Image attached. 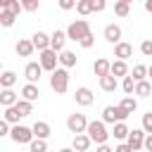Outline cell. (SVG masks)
I'll list each match as a JSON object with an SVG mask.
<instances>
[{"label":"cell","instance_id":"6da1fadb","mask_svg":"<svg viewBox=\"0 0 152 152\" xmlns=\"http://www.w3.org/2000/svg\"><path fill=\"white\" fill-rule=\"evenodd\" d=\"M86 133H88V138H90L95 145H107V138L112 135V133L107 131V124H104V121H90Z\"/></svg>","mask_w":152,"mask_h":152},{"label":"cell","instance_id":"7a4b0ae2","mask_svg":"<svg viewBox=\"0 0 152 152\" xmlns=\"http://www.w3.org/2000/svg\"><path fill=\"white\" fill-rule=\"evenodd\" d=\"M88 33H90V24H88L86 19H76V21H71L69 28H66V38H69V40H76V43H81Z\"/></svg>","mask_w":152,"mask_h":152},{"label":"cell","instance_id":"3957f363","mask_svg":"<svg viewBox=\"0 0 152 152\" xmlns=\"http://www.w3.org/2000/svg\"><path fill=\"white\" fill-rule=\"evenodd\" d=\"M50 88H52L57 95H64V93H66V88H69V69L59 66V69L50 76Z\"/></svg>","mask_w":152,"mask_h":152},{"label":"cell","instance_id":"277c9868","mask_svg":"<svg viewBox=\"0 0 152 152\" xmlns=\"http://www.w3.org/2000/svg\"><path fill=\"white\" fill-rule=\"evenodd\" d=\"M128 116H131V114H126L119 104H116V107H114V104H107V107L102 109V121H104V124H112V126H114V124H124Z\"/></svg>","mask_w":152,"mask_h":152},{"label":"cell","instance_id":"5b68a950","mask_svg":"<svg viewBox=\"0 0 152 152\" xmlns=\"http://www.w3.org/2000/svg\"><path fill=\"white\" fill-rule=\"evenodd\" d=\"M10 138H12L17 145H31V142L36 140V135H33V128H28V126H19V124L12 128Z\"/></svg>","mask_w":152,"mask_h":152},{"label":"cell","instance_id":"8992f818","mask_svg":"<svg viewBox=\"0 0 152 152\" xmlns=\"http://www.w3.org/2000/svg\"><path fill=\"white\" fill-rule=\"evenodd\" d=\"M38 62H40V66H43V71H57L59 66V52H55V50H43L40 55H38Z\"/></svg>","mask_w":152,"mask_h":152},{"label":"cell","instance_id":"52a82bcc","mask_svg":"<svg viewBox=\"0 0 152 152\" xmlns=\"http://www.w3.org/2000/svg\"><path fill=\"white\" fill-rule=\"evenodd\" d=\"M88 119H86V114H69V119H66V128L74 133V135H81V133H86L88 131Z\"/></svg>","mask_w":152,"mask_h":152},{"label":"cell","instance_id":"ba28073f","mask_svg":"<svg viewBox=\"0 0 152 152\" xmlns=\"http://www.w3.org/2000/svg\"><path fill=\"white\" fill-rule=\"evenodd\" d=\"M40 74H43L40 62H28V64L24 66V78H26V83H38V81H40Z\"/></svg>","mask_w":152,"mask_h":152},{"label":"cell","instance_id":"9c48e42d","mask_svg":"<svg viewBox=\"0 0 152 152\" xmlns=\"http://www.w3.org/2000/svg\"><path fill=\"white\" fill-rule=\"evenodd\" d=\"M74 100H76V104H81V107H90V104H93V100H95V95H93V90H90V88L81 86V88H76Z\"/></svg>","mask_w":152,"mask_h":152},{"label":"cell","instance_id":"30bf717a","mask_svg":"<svg viewBox=\"0 0 152 152\" xmlns=\"http://www.w3.org/2000/svg\"><path fill=\"white\" fill-rule=\"evenodd\" d=\"M145 138H147V133H145L142 128H133L126 142L131 145V150H133V152H138L140 147H145Z\"/></svg>","mask_w":152,"mask_h":152},{"label":"cell","instance_id":"8fae6325","mask_svg":"<svg viewBox=\"0 0 152 152\" xmlns=\"http://www.w3.org/2000/svg\"><path fill=\"white\" fill-rule=\"evenodd\" d=\"M104 40L112 43V45H119L121 43V26L119 24H107L104 26Z\"/></svg>","mask_w":152,"mask_h":152},{"label":"cell","instance_id":"7c38bea8","mask_svg":"<svg viewBox=\"0 0 152 152\" xmlns=\"http://www.w3.org/2000/svg\"><path fill=\"white\" fill-rule=\"evenodd\" d=\"M31 43H33V48H36L38 52L50 50V36H48L45 31H36V33L31 36Z\"/></svg>","mask_w":152,"mask_h":152},{"label":"cell","instance_id":"4fadbf2b","mask_svg":"<svg viewBox=\"0 0 152 152\" xmlns=\"http://www.w3.org/2000/svg\"><path fill=\"white\" fill-rule=\"evenodd\" d=\"M64 43H66V31H55V33H50V50L64 52Z\"/></svg>","mask_w":152,"mask_h":152},{"label":"cell","instance_id":"5bb4252c","mask_svg":"<svg viewBox=\"0 0 152 152\" xmlns=\"http://www.w3.org/2000/svg\"><path fill=\"white\" fill-rule=\"evenodd\" d=\"M93 71H95V76H97V78H104V76H109V74H112V62H109V59H104V57H100V59H95Z\"/></svg>","mask_w":152,"mask_h":152},{"label":"cell","instance_id":"9a60e30c","mask_svg":"<svg viewBox=\"0 0 152 152\" xmlns=\"http://www.w3.org/2000/svg\"><path fill=\"white\" fill-rule=\"evenodd\" d=\"M114 57L121 59V62H126L128 57H133V45L126 43V40H121L119 45H114Z\"/></svg>","mask_w":152,"mask_h":152},{"label":"cell","instance_id":"2e32d148","mask_svg":"<svg viewBox=\"0 0 152 152\" xmlns=\"http://www.w3.org/2000/svg\"><path fill=\"white\" fill-rule=\"evenodd\" d=\"M90 145H93V140L88 138V133H81V135H74L71 150H74V152H86V150H88Z\"/></svg>","mask_w":152,"mask_h":152},{"label":"cell","instance_id":"e0dca14e","mask_svg":"<svg viewBox=\"0 0 152 152\" xmlns=\"http://www.w3.org/2000/svg\"><path fill=\"white\" fill-rule=\"evenodd\" d=\"M14 50H17V55H19V57H31L36 48H33V43H31V40L19 38V40H17V45H14Z\"/></svg>","mask_w":152,"mask_h":152},{"label":"cell","instance_id":"ac0fdd59","mask_svg":"<svg viewBox=\"0 0 152 152\" xmlns=\"http://www.w3.org/2000/svg\"><path fill=\"white\" fill-rule=\"evenodd\" d=\"M17 102H19V95H17L12 88H7V90H2V93H0V104H2L5 109H7V107H14Z\"/></svg>","mask_w":152,"mask_h":152},{"label":"cell","instance_id":"d6986e66","mask_svg":"<svg viewBox=\"0 0 152 152\" xmlns=\"http://www.w3.org/2000/svg\"><path fill=\"white\" fill-rule=\"evenodd\" d=\"M38 95H40V90H38V86H36V83H26V86L21 88V100L36 102V100H38Z\"/></svg>","mask_w":152,"mask_h":152},{"label":"cell","instance_id":"ffe728a7","mask_svg":"<svg viewBox=\"0 0 152 152\" xmlns=\"http://www.w3.org/2000/svg\"><path fill=\"white\" fill-rule=\"evenodd\" d=\"M31 128H33V135L38 140H48V135H50V124L48 121H36Z\"/></svg>","mask_w":152,"mask_h":152},{"label":"cell","instance_id":"44dd1931","mask_svg":"<svg viewBox=\"0 0 152 152\" xmlns=\"http://www.w3.org/2000/svg\"><path fill=\"white\" fill-rule=\"evenodd\" d=\"M76 62H78L76 52H71V50H64V52H59V64H62L64 69H71V66H76Z\"/></svg>","mask_w":152,"mask_h":152},{"label":"cell","instance_id":"7402d4cb","mask_svg":"<svg viewBox=\"0 0 152 152\" xmlns=\"http://www.w3.org/2000/svg\"><path fill=\"white\" fill-rule=\"evenodd\" d=\"M112 135H114L119 142H126V140H128V135H131V128H128L126 124H114V128H112Z\"/></svg>","mask_w":152,"mask_h":152},{"label":"cell","instance_id":"603a6c76","mask_svg":"<svg viewBox=\"0 0 152 152\" xmlns=\"http://www.w3.org/2000/svg\"><path fill=\"white\" fill-rule=\"evenodd\" d=\"M112 76H114V78H116V76H124V78H126V76H128V64L121 62V59H114V62H112Z\"/></svg>","mask_w":152,"mask_h":152},{"label":"cell","instance_id":"cb8c5ba5","mask_svg":"<svg viewBox=\"0 0 152 152\" xmlns=\"http://www.w3.org/2000/svg\"><path fill=\"white\" fill-rule=\"evenodd\" d=\"M119 107H121L126 114H133V112L138 109V100H135V97H131V95H126V97L119 102Z\"/></svg>","mask_w":152,"mask_h":152},{"label":"cell","instance_id":"d4e9b609","mask_svg":"<svg viewBox=\"0 0 152 152\" xmlns=\"http://www.w3.org/2000/svg\"><path fill=\"white\" fill-rule=\"evenodd\" d=\"M0 10H7L12 14H19L21 12V2L19 0H0Z\"/></svg>","mask_w":152,"mask_h":152},{"label":"cell","instance_id":"484cf974","mask_svg":"<svg viewBox=\"0 0 152 152\" xmlns=\"http://www.w3.org/2000/svg\"><path fill=\"white\" fill-rule=\"evenodd\" d=\"M128 12H131V0H119V2H114V14H116V17H128Z\"/></svg>","mask_w":152,"mask_h":152},{"label":"cell","instance_id":"4316f807","mask_svg":"<svg viewBox=\"0 0 152 152\" xmlns=\"http://www.w3.org/2000/svg\"><path fill=\"white\" fill-rule=\"evenodd\" d=\"M131 76H133V81H135V83L147 81V66H145V64H135V66H133V71H131Z\"/></svg>","mask_w":152,"mask_h":152},{"label":"cell","instance_id":"83f0119b","mask_svg":"<svg viewBox=\"0 0 152 152\" xmlns=\"http://www.w3.org/2000/svg\"><path fill=\"white\" fill-rule=\"evenodd\" d=\"M116 86H119V83H116V78H114L112 74H109V76H104V78H100V88H102L104 93H114V90H116Z\"/></svg>","mask_w":152,"mask_h":152},{"label":"cell","instance_id":"f1b7e54d","mask_svg":"<svg viewBox=\"0 0 152 152\" xmlns=\"http://www.w3.org/2000/svg\"><path fill=\"white\" fill-rule=\"evenodd\" d=\"M14 109L19 112V116L24 119V116H28L31 112H33V102H28V100H19L17 104H14Z\"/></svg>","mask_w":152,"mask_h":152},{"label":"cell","instance_id":"f546056e","mask_svg":"<svg viewBox=\"0 0 152 152\" xmlns=\"http://www.w3.org/2000/svg\"><path fill=\"white\" fill-rule=\"evenodd\" d=\"M135 95H138V97H150V95H152V83H150V81L135 83Z\"/></svg>","mask_w":152,"mask_h":152},{"label":"cell","instance_id":"4dcf8cb0","mask_svg":"<svg viewBox=\"0 0 152 152\" xmlns=\"http://www.w3.org/2000/svg\"><path fill=\"white\" fill-rule=\"evenodd\" d=\"M14 83H17V74H14V71H5V74L0 76V86H2V90L12 88Z\"/></svg>","mask_w":152,"mask_h":152},{"label":"cell","instance_id":"1f68e13d","mask_svg":"<svg viewBox=\"0 0 152 152\" xmlns=\"http://www.w3.org/2000/svg\"><path fill=\"white\" fill-rule=\"evenodd\" d=\"M76 12H78L81 17L90 14V12H93V0H78V2H76Z\"/></svg>","mask_w":152,"mask_h":152},{"label":"cell","instance_id":"d6a6232c","mask_svg":"<svg viewBox=\"0 0 152 152\" xmlns=\"http://www.w3.org/2000/svg\"><path fill=\"white\" fill-rule=\"evenodd\" d=\"M21 116H19V112L14 109V107H7L5 109V114H2V121H7V124H14L17 126V121H19Z\"/></svg>","mask_w":152,"mask_h":152},{"label":"cell","instance_id":"836d02e7","mask_svg":"<svg viewBox=\"0 0 152 152\" xmlns=\"http://www.w3.org/2000/svg\"><path fill=\"white\" fill-rule=\"evenodd\" d=\"M14 19H17V14H12V12H7V10H0V24H2L5 28H10V26L14 24Z\"/></svg>","mask_w":152,"mask_h":152},{"label":"cell","instance_id":"e575fe53","mask_svg":"<svg viewBox=\"0 0 152 152\" xmlns=\"http://www.w3.org/2000/svg\"><path fill=\"white\" fill-rule=\"evenodd\" d=\"M121 88H124V93H126V95H135V81H133V76H131V74L124 78Z\"/></svg>","mask_w":152,"mask_h":152},{"label":"cell","instance_id":"d590c367","mask_svg":"<svg viewBox=\"0 0 152 152\" xmlns=\"http://www.w3.org/2000/svg\"><path fill=\"white\" fill-rule=\"evenodd\" d=\"M28 150H31V152H48V142H45V140H38V138H36V140H33V142L28 145Z\"/></svg>","mask_w":152,"mask_h":152},{"label":"cell","instance_id":"8d00e7d4","mask_svg":"<svg viewBox=\"0 0 152 152\" xmlns=\"http://www.w3.org/2000/svg\"><path fill=\"white\" fill-rule=\"evenodd\" d=\"M142 131H145L147 135H152V112L142 114Z\"/></svg>","mask_w":152,"mask_h":152},{"label":"cell","instance_id":"74e56055","mask_svg":"<svg viewBox=\"0 0 152 152\" xmlns=\"http://www.w3.org/2000/svg\"><path fill=\"white\" fill-rule=\"evenodd\" d=\"M21 10H26V12H36V10H38V0H21Z\"/></svg>","mask_w":152,"mask_h":152},{"label":"cell","instance_id":"f35d334b","mask_svg":"<svg viewBox=\"0 0 152 152\" xmlns=\"http://www.w3.org/2000/svg\"><path fill=\"white\" fill-rule=\"evenodd\" d=\"M140 52H142L145 57H152V40H150V38L140 43Z\"/></svg>","mask_w":152,"mask_h":152},{"label":"cell","instance_id":"ab89813d","mask_svg":"<svg viewBox=\"0 0 152 152\" xmlns=\"http://www.w3.org/2000/svg\"><path fill=\"white\" fill-rule=\"evenodd\" d=\"M93 43H95V36H93V31H90V33H88L78 45H81V48H86V50H90V48H93Z\"/></svg>","mask_w":152,"mask_h":152},{"label":"cell","instance_id":"60d3db41","mask_svg":"<svg viewBox=\"0 0 152 152\" xmlns=\"http://www.w3.org/2000/svg\"><path fill=\"white\" fill-rule=\"evenodd\" d=\"M107 7V2L104 0H93V12H102Z\"/></svg>","mask_w":152,"mask_h":152},{"label":"cell","instance_id":"b9f144b4","mask_svg":"<svg viewBox=\"0 0 152 152\" xmlns=\"http://www.w3.org/2000/svg\"><path fill=\"white\" fill-rule=\"evenodd\" d=\"M71 7H76L74 0H59V10H71Z\"/></svg>","mask_w":152,"mask_h":152},{"label":"cell","instance_id":"7bdbcfd3","mask_svg":"<svg viewBox=\"0 0 152 152\" xmlns=\"http://www.w3.org/2000/svg\"><path fill=\"white\" fill-rule=\"evenodd\" d=\"M10 133H12L10 124H7V121H0V135H10Z\"/></svg>","mask_w":152,"mask_h":152},{"label":"cell","instance_id":"ee69618b","mask_svg":"<svg viewBox=\"0 0 152 152\" xmlns=\"http://www.w3.org/2000/svg\"><path fill=\"white\" fill-rule=\"evenodd\" d=\"M114 152H133V150H131V145H128V142H119V145L114 147Z\"/></svg>","mask_w":152,"mask_h":152},{"label":"cell","instance_id":"f6af8a7d","mask_svg":"<svg viewBox=\"0 0 152 152\" xmlns=\"http://www.w3.org/2000/svg\"><path fill=\"white\" fill-rule=\"evenodd\" d=\"M95 152H114V150H112L109 145H97V150H95Z\"/></svg>","mask_w":152,"mask_h":152},{"label":"cell","instance_id":"bcb514c9","mask_svg":"<svg viewBox=\"0 0 152 152\" xmlns=\"http://www.w3.org/2000/svg\"><path fill=\"white\" fill-rule=\"evenodd\" d=\"M145 150H147V152H152V135H147V138H145Z\"/></svg>","mask_w":152,"mask_h":152},{"label":"cell","instance_id":"7dc6e473","mask_svg":"<svg viewBox=\"0 0 152 152\" xmlns=\"http://www.w3.org/2000/svg\"><path fill=\"white\" fill-rule=\"evenodd\" d=\"M145 12H150V14H152V0H145Z\"/></svg>","mask_w":152,"mask_h":152},{"label":"cell","instance_id":"c3c4849f","mask_svg":"<svg viewBox=\"0 0 152 152\" xmlns=\"http://www.w3.org/2000/svg\"><path fill=\"white\" fill-rule=\"evenodd\" d=\"M147 76H150V78H152V64H150V66H147Z\"/></svg>","mask_w":152,"mask_h":152},{"label":"cell","instance_id":"681fc988","mask_svg":"<svg viewBox=\"0 0 152 152\" xmlns=\"http://www.w3.org/2000/svg\"><path fill=\"white\" fill-rule=\"evenodd\" d=\"M57 152H74L71 147H64V150H57Z\"/></svg>","mask_w":152,"mask_h":152}]
</instances>
